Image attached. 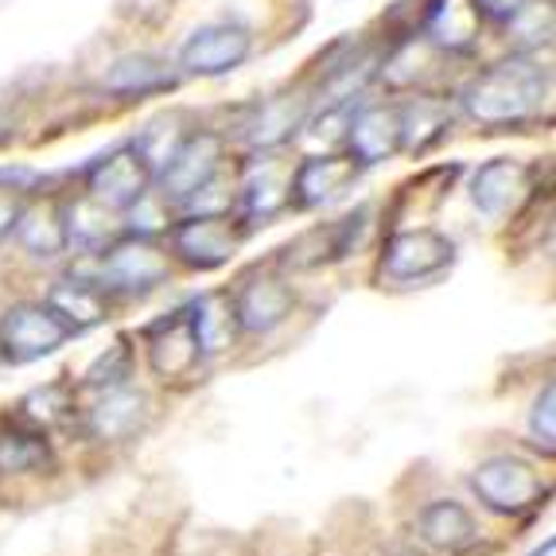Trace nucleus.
Wrapping results in <instances>:
<instances>
[{
	"mask_svg": "<svg viewBox=\"0 0 556 556\" xmlns=\"http://www.w3.org/2000/svg\"><path fill=\"white\" fill-rule=\"evenodd\" d=\"M545 98H548V71L538 59L514 55L486 66L482 75H475L467 83L464 110L467 117L486 125V129H502V125H518V121L533 117Z\"/></svg>",
	"mask_w": 556,
	"mask_h": 556,
	"instance_id": "nucleus-1",
	"label": "nucleus"
},
{
	"mask_svg": "<svg viewBox=\"0 0 556 556\" xmlns=\"http://www.w3.org/2000/svg\"><path fill=\"white\" fill-rule=\"evenodd\" d=\"M98 257V273L93 285L102 288L105 296H125L140 300L156 292L160 285H167L172 277V257L152 233H125V238L102 245Z\"/></svg>",
	"mask_w": 556,
	"mask_h": 556,
	"instance_id": "nucleus-2",
	"label": "nucleus"
},
{
	"mask_svg": "<svg viewBox=\"0 0 556 556\" xmlns=\"http://www.w3.org/2000/svg\"><path fill=\"white\" fill-rule=\"evenodd\" d=\"M241 245V223L230 211L187 214L167 226V257L191 273H218L233 261Z\"/></svg>",
	"mask_w": 556,
	"mask_h": 556,
	"instance_id": "nucleus-3",
	"label": "nucleus"
},
{
	"mask_svg": "<svg viewBox=\"0 0 556 556\" xmlns=\"http://www.w3.org/2000/svg\"><path fill=\"white\" fill-rule=\"evenodd\" d=\"M223 160H226V140L218 132L211 129L187 132L176 144V152L167 156V164L152 176V187H156L167 206H187L223 172Z\"/></svg>",
	"mask_w": 556,
	"mask_h": 556,
	"instance_id": "nucleus-4",
	"label": "nucleus"
},
{
	"mask_svg": "<svg viewBox=\"0 0 556 556\" xmlns=\"http://www.w3.org/2000/svg\"><path fill=\"white\" fill-rule=\"evenodd\" d=\"M471 491L491 514L518 518V514L538 510L548 486L541 482L538 467L518 459V455H491L471 471Z\"/></svg>",
	"mask_w": 556,
	"mask_h": 556,
	"instance_id": "nucleus-5",
	"label": "nucleus"
},
{
	"mask_svg": "<svg viewBox=\"0 0 556 556\" xmlns=\"http://www.w3.org/2000/svg\"><path fill=\"white\" fill-rule=\"evenodd\" d=\"M75 339L71 324L59 319L43 300H24V304H12L4 316H0V343H4V358L12 366H28L47 354H55L59 346H66Z\"/></svg>",
	"mask_w": 556,
	"mask_h": 556,
	"instance_id": "nucleus-6",
	"label": "nucleus"
},
{
	"mask_svg": "<svg viewBox=\"0 0 556 556\" xmlns=\"http://www.w3.org/2000/svg\"><path fill=\"white\" fill-rule=\"evenodd\" d=\"M455 261V241L432 226L397 230L381 250V277L393 285H420L432 280Z\"/></svg>",
	"mask_w": 556,
	"mask_h": 556,
	"instance_id": "nucleus-7",
	"label": "nucleus"
},
{
	"mask_svg": "<svg viewBox=\"0 0 556 556\" xmlns=\"http://www.w3.org/2000/svg\"><path fill=\"white\" fill-rule=\"evenodd\" d=\"M149 191H152V167L137 152V144L110 152V156L98 160L86 172V199L98 203L102 211L129 214L140 199H149Z\"/></svg>",
	"mask_w": 556,
	"mask_h": 556,
	"instance_id": "nucleus-8",
	"label": "nucleus"
},
{
	"mask_svg": "<svg viewBox=\"0 0 556 556\" xmlns=\"http://www.w3.org/2000/svg\"><path fill=\"white\" fill-rule=\"evenodd\" d=\"M230 312L241 334H273L296 312V292L277 273H253L233 288Z\"/></svg>",
	"mask_w": 556,
	"mask_h": 556,
	"instance_id": "nucleus-9",
	"label": "nucleus"
},
{
	"mask_svg": "<svg viewBox=\"0 0 556 556\" xmlns=\"http://www.w3.org/2000/svg\"><path fill=\"white\" fill-rule=\"evenodd\" d=\"M253 51V36L238 24H203L179 47V71L195 78H223Z\"/></svg>",
	"mask_w": 556,
	"mask_h": 556,
	"instance_id": "nucleus-10",
	"label": "nucleus"
},
{
	"mask_svg": "<svg viewBox=\"0 0 556 556\" xmlns=\"http://www.w3.org/2000/svg\"><path fill=\"white\" fill-rule=\"evenodd\" d=\"M288 191H292V164L273 156V149H261L238 184V218L245 226L273 223L288 211Z\"/></svg>",
	"mask_w": 556,
	"mask_h": 556,
	"instance_id": "nucleus-11",
	"label": "nucleus"
},
{
	"mask_svg": "<svg viewBox=\"0 0 556 556\" xmlns=\"http://www.w3.org/2000/svg\"><path fill=\"white\" fill-rule=\"evenodd\" d=\"M366 218L370 211L358 206L354 214L339 218L331 226H316V230H304L296 241H288L285 245V265L292 269H319V265H331V261H343L358 250L362 233H366Z\"/></svg>",
	"mask_w": 556,
	"mask_h": 556,
	"instance_id": "nucleus-12",
	"label": "nucleus"
},
{
	"mask_svg": "<svg viewBox=\"0 0 556 556\" xmlns=\"http://www.w3.org/2000/svg\"><path fill=\"white\" fill-rule=\"evenodd\" d=\"M362 167L351 156H304L292 167V191H288V206L292 211H319V206L334 203V199L351 191Z\"/></svg>",
	"mask_w": 556,
	"mask_h": 556,
	"instance_id": "nucleus-13",
	"label": "nucleus"
},
{
	"mask_svg": "<svg viewBox=\"0 0 556 556\" xmlns=\"http://www.w3.org/2000/svg\"><path fill=\"white\" fill-rule=\"evenodd\" d=\"M529 191V164L514 156H494L486 164L475 167L471 176V206L482 214V218H506L514 206L526 199Z\"/></svg>",
	"mask_w": 556,
	"mask_h": 556,
	"instance_id": "nucleus-14",
	"label": "nucleus"
},
{
	"mask_svg": "<svg viewBox=\"0 0 556 556\" xmlns=\"http://www.w3.org/2000/svg\"><path fill=\"white\" fill-rule=\"evenodd\" d=\"M144 339H149L152 374L164 381L187 378V374H195V366L203 362V354H199V346H195V334L187 327V304L176 307V312H167L160 324L144 327Z\"/></svg>",
	"mask_w": 556,
	"mask_h": 556,
	"instance_id": "nucleus-15",
	"label": "nucleus"
},
{
	"mask_svg": "<svg viewBox=\"0 0 556 556\" xmlns=\"http://www.w3.org/2000/svg\"><path fill=\"white\" fill-rule=\"evenodd\" d=\"M401 152L397 105H362L346 117V156L358 167H374Z\"/></svg>",
	"mask_w": 556,
	"mask_h": 556,
	"instance_id": "nucleus-16",
	"label": "nucleus"
},
{
	"mask_svg": "<svg viewBox=\"0 0 556 556\" xmlns=\"http://www.w3.org/2000/svg\"><path fill=\"white\" fill-rule=\"evenodd\" d=\"M149 417V397L132 386H117V390H102V397L86 408V432L102 444H117L129 440Z\"/></svg>",
	"mask_w": 556,
	"mask_h": 556,
	"instance_id": "nucleus-17",
	"label": "nucleus"
},
{
	"mask_svg": "<svg viewBox=\"0 0 556 556\" xmlns=\"http://www.w3.org/2000/svg\"><path fill=\"white\" fill-rule=\"evenodd\" d=\"M417 538L437 553H464L479 541V526H475L471 510L455 498H432L425 510L417 514Z\"/></svg>",
	"mask_w": 556,
	"mask_h": 556,
	"instance_id": "nucleus-18",
	"label": "nucleus"
},
{
	"mask_svg": "<svg viewBox=\"0 0 556 556\" xmlns=\"http://www.w3.org/2000/svg\"><path fill=\"white\" fill-rule=\"evenodd\" d=\"M12 238L39 261H51L59 253H66V199L24 203Z\"/></svg>",
	"mask_w": 556,
	"mask_h": 556,
	"instance_id": "nucleus-19",
	"label": "nucleus"
},
{
	"mask_svg": "<svg viewBox=\"0 0 556 556\" xmlns=\"http://www.w3.org/2000/svg\"><path fill=\"white\" fill-rule=\"evenodd\" d=\"M43 304L51 307L59 319H66L75 334L90 331V327H98V324L110 319V296H105L93 280H83V277L55 280Z\"/></svg>",
	"mask_w": 556,
	"mask_h": 556,
	"instance_id": "nucleus-20",
	"label": "nucleus"
},
{
	"mask_svg": "<svg viewBox=\"0 0 556 556\" xmlns=\"http://www.w3.org/2000/svg\"><path fill=\"white\" fill-rule=\"evenodd\" d=\"M102 86L113 98H149V93L172 90L176 86V71L164 59L149 55V51H137V55H121L105 71Z\"/></svg>",
	"mask_w": 556,
	"mask_h": 556,
	"instance_id": "nucleus-21",
	"label": "nucleus"
},
{
	"mask_svg": "<svg viewBox=\"0 0 556 556\" xmlns=\"http://www.w3.org/2000/svg\"><path fill=\"white\" fill-rule=\"evenodd\" d=\"M397 125H401V149L413 152V156H425L428 149H437L440 140L447 137V105L437 98H408L405 105H397Z\"/></svg>",
	"mask_w": 556,
	"mask_h": 556,
	"instance_id": "nucleus-22",
	"label": "nucleus"
},
{
	"mask_svg": "<svg viewBox=\"0 0 556 556\" xmlns=\"http://www.w3.org/2000/svg\"><path fill=\"white\" fill-rule=\"evenodd\" d=\"M20 425L36 428V432H55L78 417V393L71 381H47L20 401Z\"/></svg>",
	"mask_w": 556,
	"mask_h": 556,
	"instance_id": "nucleus-23",
	"label": "nucleus"
},
{
	"mask_svg": "<svg viewBox=\"0 0 556 556\" xmlns=\"http://www.w3.org/2000/svg\"><path fill=\"white\" fill-rule=\"evenodd\" d=\"M55 464L47 432H36L28 425H4L0 428V475H39Z\"/></svg>",
	"mask_w": 556,
	"mask_h": 556,
	"instance_id": "nucleus-24",
	"label": "nucleus"
},
{
	"mask_svg": "<svg viewBox=\"0 0 556 556\" xmlns=\"http://www.w3.org/2000/svg\"><path fill=\"white\" fill-rule=\"evenodd\" d=\"M187 327L195 334V346H199V354H203V362L214 358V354L230 343V334L238 331V327H233L230 296H226V292H206V296L191 300V304H187Z\"/></svg>",
	"mask_w": 556,
	"mask_h": 556,
	"instance_id": "nucleus-25",
	"label": "nucleus"
},
{
	"mask_svg": "<svg viewBox=\"0 0 556 556\" xmlns=\"http://www.w3.org/2000/svg\"><path fill=\"white\" fill-rule=\"evenodd\" d=\"M425 31L444 51H467L475 43V31H479V12L471 0H437L428 9Z\"/></svg>",
	"mask_w": 556,
	"mask_h": 556,
	"instance_id": "nucleus-26",
	"label": "nucleus"
},
{
	"mask_svg": "<svg viewBox=\"0 0 556 556\" xmlns=\"http://www.w3.org/2000/svg\"><path fill=\"white\" fill-rule=\"evenodd\" d=\"M304 125V102H292V98H273L257 110V117L245 125V140L253 149H277L285 144L292 132Z\"/></svg>",
	"mask_w": 556,
	"mask_h": 556,
	"instance_id": "nucleus-27",
	"label": "nucleus"
},
{
	"mask_svg": "<svg viewBox=\"0 0 556 556\" xmlns=\"http://www.w3.org/2000/svg\"><path fill=\"white\" fill-rule=\"evenodd\" d=\"M132 378V346L129 339H117L113 346H105L98 358L86 366L83 386L86 390H117V386H129Z\"/></svg>",
	"mask_w": 556,
	"mask_h": 556,
	"instance_id": "nucleus-28",
	"label": "nucleus"
},
{
	"mask_svg": "<svg viewBox=\"0 0 556 556\" xmlns=\"http://www.w3.org/2000/svg\"><path fill=\"white\" fill-rule=\"evenodd\" d=\"M529 440L545 455L556 452V386L553 381H545V390L533 397V408H529Z\"/></svg>",
	"mask_w": 556,
	"mask_h": 556,
	"instance_id": "nucleus-29",
	"label": "nucleus"
},
{
	"mask_svg": "<svg viewBox=\"0 0 556 556\" xmlns=\"http://www.w3.org/2000/svg\"><path fill=\"white\" fill-rule=\"evenodd\" d=\"M20 211H24V191L20 187H0V241L12 238Z\"/></svg>",
	"mask_w": 556,
	"mask_h": 556,
	"instance_id": "nucleus-30",
	"label": "nucleus"
},
{
	"mask_svg": "<svg viewBox=\"0 0 556 556\" xmlns=\"http://www.w3.org/2000/svg\"><path fill=\"white\" fill-rule=\"evenodd\" d=\"M471 4H475V12H479V16L494 20V24H510V20L526 9L529 0H471Z\"/></svg>",
	"mask_w": 556,
	"mask_h": 556,
	"instance_id": "nucleus-31",
	"label": "nucleus"
},
{
	"mask_svg": "<svg viewBox=\"0 0 556 556\" xmlns=\"http://www.w3.org/2000/svg\"><path fill=\"white\" fill-rule=\"evenodd\" d=\"M12 137H16V125H12L9 113L0 110V149H4V144H12Z\"/></svg>",
	"mask_w": 556,
	"mask_h": 556,
	"instance_id": "nucleus-32",
	"label": "nucleus"
},
{
	"mask_svg": "<svg viewBox=\"0 0 556 556\" xmlns=\"http://www.w3.org/2000/svg\"><path fill=\"white\" fill-rule=\"evenodd\" d=\"M553 548H556V541H553V538H545V545L533 548V553H529V556H553Z\"/></svg>",
	"mask_w": 556,
	"mask_h": 556,
	"instance_id": "nucleus-33",
	"label": "nucleus"
},
{
	"mask_svg": "<svg viewBox=\"0 0 556 556\" xmlns=\"http://www.w3.org/2000/svg\"><path fill=\"white\" fill-rule=\"evenodd\" d=\"M397 556H420V553H413V548H405V553H397Z\"/></svg>",
	"mask_w": 556,
	"mask_h": 556,
	"instance_id": "nucleus-34",
	"label": "nucleus"
},
{
	"mask_svg": "<svg viewBox=\"0 0 556 556\" xmlns=\"http://www.w3.org/2000/svg\"><path fill=\"white\" fill-rule=\"evenodd\" d=\"M0 362H9V358H4V343H0Z\"/></svg>",
	"mask_w": 556,
	"mask_h": 556,
	"instance_id": "nucleus-35",
	"label": "nucleus"
}]
</instances>
